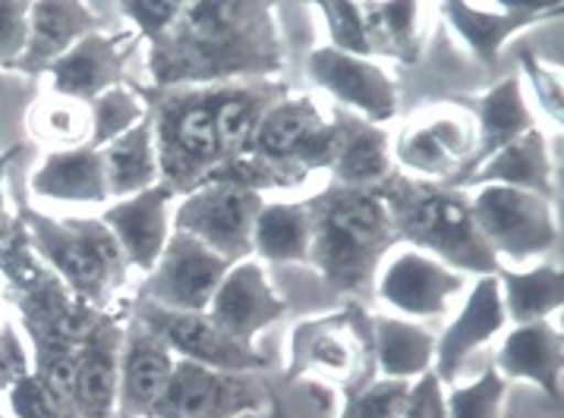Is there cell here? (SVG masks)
<instances>
[{
  "label": "cell",
  "instance_id": "cell-1",
  "mask_svg": "<svg viewBox=\"0 0 564 418\" xmlns=\"http://www.w3.org/2000/svg\"><path fill=\"white\" fill-rule=\"evenodd\" d=\"M284 66L274 7L262 0L183 3L174 29L149 44L152 86H230L271 79Z\"/></svg>",
  "mask_w": 564,
  "mask_h": 418
},
{
  "label": "cell",
  "instance_id": "cell-2",
  "mask_svg": "<svg viewBox=\"0 0 564 418\" xmlns=\"http://www.w3.org/2000/svg\"><path fill=\"white\" fill-rule=\"evenodd\" d=\"M306 201L313 215L310 267H316L332 293L362 306L376 293L384 255L398 245L384 198L376 189L325 186Z\"/></svg>",
  "mask_w": 564,
  "mask_h": 418
},
{
  "label": "cell",
  "instance_id": "cell-3",
  "mask_svg": "<svg viewBox=\"0 0 564 418\" xmlns=\"http://www.w3.org/2000/svg\"><path fill=\"white\" fill-rule=\"evenodd\" d=\"M388 205L394 240L430 255L457 274H496L501 262L476 230L470 193L448 183H426L401 170L376 189Z\"/></svg>",
  "mask_w": 564,
  "mask_h": 418
},
{
  "label": "cell",
  "instance_id": "cell-4",
  "mask_svg": "<svg viewBox=\"0 0 564 418\" xmlns=\"http://www.w3.org/2000/svg\"><path fill=\"white\" fill-rule=\"evenodd\" d=\"M29 242L47 271L86 306L108 311L117 289L127 284L130 264L113 233L98 218H47L45 211L20 208Z\"/></svg>",
  "mask_w": 564,
  "mask_h": 418
},
{
  "label": "cell",
  "instance_id": "cell-5",
  "mask_svg": "<svg viewBox=\"0 0 564 418\" xmlns=\"http://www.w3.org/2000/svg\"><path fill=\"white\" fill-rule=\"evenodd\" d=\"M215 95L218 86L152 88V95L142 91L155 127L161 183L177 196H189L205 186L208 176L225 164L215 132Z\"/></svg>",
  "mask_w": 564,
  "mask_h": 418
},
{
  "label": "cell",
  "instance_id": "cell-6",
  "mask_svg": "<svg viewBox=\"0 0 564 418\" xmlns=\"http://www.w3.org/2000/svg\"><path fill=\"white\" fill-rule=\"evenodd\" d=\"M313 377V381H338L344 396L366 387L376 377L372 359V333L369 315L362 306L340 308L328 318L300 321L291 337V359L284 369V384Z\"/></svg>",
  "mask_w": 564,
  "mask_h": 418
},
{
  "label": "cell",
  "instance_id": "cell-7",
  "mask_svg": "<svg viewBox=\"0 0 564 418\" xmlns=\"http://www.w3.org/2000/svg\"><path fill=\"white\" fill-rule=\"evenodd\" d=\"M470 211L479 237L498 262L501 255L511 262H530L562 242L555 205L533 193L508 186H476L470 189Z\"/></svg>",
  "mask_w": 564,
  "mask_h": 418
},
{
  "label": "cell",
  "instance_id": "cell-8",
  "mask_svg": "<svg viewBox=\"0 0 564 418\" xmlns=\"http://www.w3.org/2000/svg\"><path fill=\"white\" fill-rule=\"evenodd\" d=\"M269 381L177 359L164 394L149 418H243L265 413Z\"/></svg>",
  "mask_w": 564,
  "mask_h": 418
},
{
  "label": "cell",
  "instance_id": "cell-9",
  "mask_svg": "<svg viewBox=\"0 0 564 418\" xmlns=\"http://www.w3.org/2000/svg\"><path fill=\"white\" fill-rule=\"evenodd\" d=\"M127 315L161 337L167 350L186 362L234 374H265L271 369V359L256 346L234 340L227 330L215 324L208 311H164L133 299L127 306Z\"/></svg>",
  "mask_w": 564,
  "mask_h": 418
},
{
  "label": "cell",
  "instance_id": "cell-10",
  "mask_svg": "<svg viewBox=\"0 0 564 418\" xmlns=\"http://www.w3.org/2000/svg\"><path fill=\"white\" fill-rule=\"evenodd\" d=\"M262 205L265 198L259 193L208 183L181 198L171 223L174 230L189 233L225 262L237 264L252 255V227Z\"/></svg>",
  "mask_w": 564,
  "mask_h": 418
},
{
  "label": "cell",
  "instance_id": "cell-11",
  "mask_svg": "<svg viewBox=\"0 0 564 418\" xmlns=\"http://www.w3.org/2000/svg\"><path fill=\"white\" fill-rule=\"evenodd\" d=\"M230 267L234 264L205 249L203 242L174 230L159 264L142 277L135 299L164 311H208Z\"/></svg>",
  "mask_w": 564,
  "mask_h": 418
},
{
  "label": "cell",
  "instance_id": "cell-12",
  "mask_svg": "<svg viewBox=\"0 0 564 418\" xmlns=\"http://www.w3.org/2000/svg\"><path fill=\"white\" fill-rule=\"evenodd\" d=\"M306 73L322 91H328L338 105L354 110L366 123L382 127L391 117H398V82L384 66L369 57H354L325 44L306 57Z\"/></svg>",
  "mask_w": 564,
  "mask_h": 418
},
{
  "label": "cell",
  "instance_id": "cell-13",
  "mask_svg": "<svg viewBox=\"0 0 564 418\" xmlns=\"http://www.w3.org/2000/svg\"><path fill=\"white\" fill-rule=\"evenodd\" d=\"M467 286L464 274H457L430 255L404 249L379 271L376 293L384 306L394 308L406 318H442L457 299V293Z\"/></svg>",
  "mask_w": 564,
  "mask_h": 418
},
{
  "label": "cell",
  "instance_id": "cell-14",
  "mask_svg": "<svg viewBox=\"0 0 564 418\" xmlns=\"http://www.w3.org/2000/svg\"><path fill=\"white\" fill-rule=\"evenodd\" d=\"M139 42L135 32H91L83 42H76L67 54L51 64L47 82L54 95L76 98L91 105L105 91L123 86V66L133 54V44Z\"/></svg>",
  "mask_w": 564,
  "mask_h": 418
},
{
  "label": "cell",
  "instance_id": "cell-15",
  "mask_svg": "<svg viewBox=\"0 0 564 418\" xmlns=\"http://www.w3.org/2000/svg\"><path fill=\"white\" fill-rule=\"evenodd\" d=\"M505 328H508V315H505V302H501V286H498L496 274H486L476 280L460 311L452 318V324L435 340L432 374L442 384H454L457 374L470 362V355L501 337Z\"/></svg>",
  "mask_w": 564,
  "mask_h": 418
},
{
  "label": "cell",
  "instance_id": "cell-16",
  "mask_svg": "<svg viewBox=\"0 0 564 418\" xmlns=\"http://www.w3.org/2000/svg\"><path fill=\"white\" fill-rule=\"evenodd\" d=\"M123 333H127V308L123 311H111L76 346V372H73V406H76V418L117 416Z\"/></svg>",
  "mask_w": 564,
  "mask_h": 418
},
{
  "label": "cell",
  "instance_id": "cell-17",
  "mask_svg": "<svg viewBox=\"0 0 564 418\" xmlns=\"http://www.w3.org/2000/svg\"><path fill=\"white\" fill-rule=\"evenodd\" d=\"M208 315L234 340L256 346V337L288 315V302L274 293L265 267L256 258H247L227 271L208 306Z\"/></svg>",
  "mask_w": 564,
  "mask_h": 418
},
{
  "label": "cell",
  "instance_id": "cell-18",
  "mask_svg": "<svg viewBox=\"0 0 564 418\" xmlns=\"http://www.w3.org/2000/svg\"><path fill=\"white\" fill-rule=\"evenodd\" d=\"M174 198H177V193L159 183L139 196L113 201L101 218L105 227L113 233L127 264L142 271V274H149L159 264L161 252L174 233V223H171Z\"/></svg>",
  "mask_w": 564,
  "mask_h": 418
},
{
  "label": "cell",
  "instance_id": "cell-19",
  "mask_svg": "<svg viewBox=\"0 0 564 418\" xmlns=\"http://www.w3.org/2000/svg\"><path fill=\"white\" fill-rule=\"evenodd\" d=\"M438 13L474 51L479 64L496 66L501 44L511 35H518L520 29L562 16V3H489V0H479V3H438Z\"/></svg>",
  "mask_w": 564,
  "mask_h": 418
},
{
  "label": "cell",
  "instance_id": "cell-20",
  "mask_svg": "<svg viewBox=\"0 0 564 418\" xmlns=\"http://www.w3.org/2000/svg\"><path fill=\"white\" fill-rule=\"evenodd\" d=\"M174 362L177 355L167 350V343L127 315L123 355H120V391H117L113 418H149L171 381Z\"/></svg>",
  "mask_w": 564,
  "mask_h": 418
},
{
  "label": "cell",
  "instance_id": "cell-21",
  "mask_svg": "<svg viewBox=\"0 0 564 418\" xmlns=\"http://www.w3.org/2000/svg\"><path fill=\"white\" fill-rule=\"evenodd\" d=\"M13 302L20 311L25 340H51V343H67V346H79L91 330L111 315L76 299L54 274L29 286L25 293H17Z\"/></svg>",
  "mask_w": 564,
  "mask_h": 418
},
{
  "label": "cell",
  "instance_id": "cell-22",
  "mask_svg": "<svg viewBox=\"0 0 564 418\" xmlns=\"http://www.w3.org/2000/svg\"><path fill=\"white\" fill-rule=\"evenodd\" d=\"M564 337L552 321L511 328L496 352V372L505 381H527L540 387L555 406H562Z\"/></svg>",
  "mask_w": 564,
  "mask_h": 418
},
{
  "label": "cell",
  "instance_id": "cell-23",
  "mask_svg": "<svg viewBox=\"0 0 564 418\" xmlns=\"http://www.w3.org/2000/svg\"><path fill=\"white\" fill-rule=\"evenodd\" d=\"M448 186L470 193L476 186H508L520 193H533L555 205L558 186H555V170H552V157L545 148V135L540 130H530L520 135L518 142L505 145L489 161H482L470 174L454 176Z\"/></svg>",
  "mask_w": 564,
  "mask_h": 418
},
{
  "label": "cell",
  "instance_id": "cell-24",
  "mask_svg": "<svg viewBox=\"0 0 564 418\" xmlns=\"http://www.w3.org/2000/svg\"><path fill=\"white\" fill-rule=\"evenodd\" d=\"M98 32V16L79 0H39L29 3V44L17 73L39 76L57 64L69 47Z\"/></svg>",
  "mask_w": 564,
  "mask_h": 418
},
{
  "label": "cell",
  "instance_id": "cell-25",
  "mask_svg": "<svg viewBox=\"0 0 564 418\" xmlns=\"http://www.w3.org/2000/svg\"><path fill=\"white\" fill-rule=\"evenodd\" d=\"M470 113H474L476 120V152L470 157V164L460 174H470L482 161H489L492 154L501 152L505 145H511V142H518L520 135L536 130L533 110H530L527 98H523V79H520V73L505 76L482 98H476Z\"/></svg>",
  "mask_w": 564,
  "mask_h": 418
},
{
  "label": "cell",
  "instance_id": "cell-26",
  "mask_svg": "<svg viewBox=\"0 0 564 418\" xmlns=\"http://www.w3.org/2000/svg\"><path fill=\"white\" fill-rule=\"evenodd\" d=\"M288 95H291L288 86L278 82V79H252V82L218 86V95H215V132H218V145L225 152V161L249 152L262 117Z\"/></svg>",
  "mask_w": 564,
  "mask_h": 418
},
{
  "label": "cell",
  "instance_id": "cell-27",
  "mask_svg": "<svg viewBox=\"0 0 564 418\" xmlns=\"http://www.w3.org/2000/svg\"><path fill=\"white\" fill-rule=\"evenodd\" d=\"M32 196L54 198V201H76V205H105L108 198V179H105V161L101 148H69V152H51L42 167L29 179Z\"/></svg>",
  "mask_w": 564,
  "mask_h": 418
},
{
  "label": "cell",
  "instance_id": "cell-28",
  "mask_svg": "<svg viewBox=\"0 0 564 418\" xmlns=\"http://www.w3.org/2000/svg\"><path fill=\"white\" fill-rule=\"evenodd\" d=\"M328 174H332V186L379 189L384 179L394 174L388 130L344 113V142H340V152Z\"/></svg>",
  "mask_w": 564,
  "mask_h": 418
},
{
  "label": "cell",
  "instance_id": "cell-29",
  "mask_svg": "<svg viewBox=\"0 0 564 418\" xmlns=\"http://www.w3.org/2000/svg\"><path fill=\"white\" fill-rule=\"evenodd\" d=\"M372 333V359L376 372L391 381H416L432 372L435 359V333L423 324H413L394 315H369Z\"/></svg>",
  "mask_w": 564,
  "mask_h": 418
},
{
  "label": "cell",
  "instance_id": "cell-30",
  "mask_svg": "<svg viewBox=\"0 0 564 418\" xmlns=\"http://www.w3.org/2000/svg\"><path fill=\"white\" fill-rule=\"evenodd\" d=\"M105 161V179H108V198H133L161 183L159 152H155V127L152 113L139 120L133 130H127L111 145L101 148Z\"/></svg>",
  "mask_w": 564,
  "mask_h": 418
},
{
  "label": "cell",
  "instance_id": "cell-31",
  "mask_svg": "<svg viewBox=\"0 0 564 418\" xmlns=\"http://www.w3.org/2000/svg\"><path fill=\"white\" fill-rule=\"evenodd\" d=\"M313 215L310 201H265L252 227V252L271 264H310Z\"/></svg>",
  "mask_w": 564,
  "mask_h": 418
},
{
  "label": "cell",
  "instance_id": "cell-32",
  "mask_svg": "<svg viewBox=\"0 0 564 418\" xmlns=\"http://www.w3.org/2000/svg\"><path fill=\"white\" fill-rule=\"evenodd\" d=\"M496 280L501 286V302L508 324H536L549 321L552 311H562L564 306V274L558 264H536L530 271H511L498 267Z\"/></svg>",
  "mask_w": 564,
  "mask_h": 418
},
{
  "label": "cell",
  "instance_id": "cell-33",
  "mask_svg": "<svg viewBox=\"0 0 564 418\" xmlns=\"http://www.w3.org/2000/svg\"><path fill=\"white\" fill-rule=\"evenodd\" d=\"M369 54L416 64L423 54V3H360Z\"/></svg>",
  "mask_w": 564,
  "mask_h": 418
},
{
  "label": "cell",
  "instance_id": "cell-34",
  "mask_svg": "<svg viewBox=\"0 0 564 418\" xmlns=\"http://www.w3.org/2000/svg\"><path fill=\"white\" fill-rule=\"evenodd\" d=\"M325 120V113L318 110V105L310 98V95H288L281 98L274 108L262 117L259 130H256V139L249 145L247 154H256V157H265L271 164H291L296 145L316 130L318 123ZM296 170V167H294Z\"/></svg>",
  "mask_w": 564,
  "mask_h": 418
},
{
  "label": "cell",
  "instance_id": "cell-35",
  "mask_svg": "<svg viewBox=\"0 0 564 418\" xmlns=\"http://www.w3.org/2000/svg\"><path fill=\"white\" fill-rule=\"evenodd\" d=\"M29 132L51 152L83 148L91 142V105L47 91L29 108Z\"/></svg>",
  "mask_w": 564,
  "mask_h": 418
},
{
  "label": "cell",
  "instance_id": "cell-36",
  "mask_svg": "<svg viewBox=\"0 0 564 418\" xmlns=\"http://www.w3.org/2000/svg\"><path fill=\"white\" fill-rule=\"evenodd\" d=\"M391 157L398 167H404L406 176H416L426 183H452L454 176L460 174V164L435 139L426 117L416 123H406L398 135V142L391 145Z\"/></svg>",
  "mask_w": 564,
  "mask_h": 418
},
{
  "label": "cell",
  "instance_id": "cell-37",
  "mask_svg": "<svg viewBox=\"0 0 564 418\" xmlns=\"http://www.w3.org/2000/svg\"><path fill=\"white\" fill-rule=\"evenodd\" d=\"M149 105L142 91L117 86L91 101V148H105L127 130H133L139 120H145Z\"/></svg>",
  "mask_w": 564,
  "mask_h": 418
},
{
  "label": "cell",
  "instance_id": "cell-38",
  "mask_svg": "<svg viewBox=\"0 0 564 418\" xmlns=\"http://www.w3.org/2000/svg\"><path fill=\"white\" fill-rule=\"evenodd\" d=\"M505 394H508V381L496 369H486L470 384H454L445 394L448 418H498Z\"/></svg>",
  "mask_w": 564,
  "mask_h": 418
},
{
  "label": "cell",
  "instance_id": "cell-39",
  "mask_svg": "<svg viewBox=\"0 0 564 418\" xmlns=\"http://www.w3.org/2000/svg\"><path fill=\"white\" fill-rule=\"evenodd\" d=\"M413 381L372 377L366 387L340 399L338 418H401Z\"/></svg>",
  "mask_w": 564,
  "mask_h": 418
},
{
  "label": "cell",
  "instance_id": "cell-40",
  "mask_svg": "<svg viewBox=\"0 0 564 418\" xmlns=\"http://www.w3.org/2000/svg\"><path fill=\"white\" fill-rule=\"evenodd\" d=\"M316 10L322 13L325 29H328V47L372 61L360 3H316Z\"/></svg>",
  "mask_w": 564,
  "mask_h": 418
},
{
  "label": "cell",
  "instance_id": "cell-41",
  "mask_svg": "<svg viewBox=\"0 0 564 418\" xmlns=\"http://www.w3.org/2000/svg\"><path fill=\"white\" fill-rule=\"evenodd\" d=\"M120 16L133 22V32L139 38H145L149 44L161 42L174 22L181 20L183 3H155V0H123L117 3Z\"/></svg>",
  "mask_w": 564,
  "mask_h": 418
},
{
  "label": "cell",
  "instance_id": "cell-42",
  "mask_svg": "<svg viewBox=\"0 0 564 418\" xmlns=\"http://www.w3.org/2000/svg\"><path fill=\"white\" fill-rule=\"evenodd\" d=\"M520 64H523L520 79L530 82V91L536 95V101L542 105V110H545L555 123H562V73L552 69L545 61H540L533 51H523V54H520Z\"/></svg>",
  "mask_w": 564,
  "mask_h": 418
},
{
  "label": "cell",
  "instance_id": "cell-43",
  "mask_svg": "<svg viewBox=\"0 0 564 418\" xmlns=\"http://www.w3.org/2000/svg\"><path fill=\"white\" fill-rule=\"evenodd\" d=\"M7 399H10V413L17 418H64L61 403L51 396V391L32 372L23 374L7 391Z\"/></svg>",
  "mask_w": 564,
  "mask_h": 418
},
{
  "label": "cell",
  "instance_id": "cell-44",
  "mask_svg": "<svg viewBox=\"0 0 564 418\" xmlns=\"http://www.w3.org/2000/svg\"><path fill=\"white\" fill-rule=\"evenodd\" d=\"M29 44V3H0V69H17Z\"/></svg>",
  "mask_w": 564,
  "mask_h": 418
},
{
  "label": "cell",
  "instance_id": "cell-45",
  "mask_svg": "<svg viewBox=\"0 0 564 418\" xmlns=\"http://www.w3.org/2000/svg\"><path fill=\"white\" fill-rule=\"evenodd\" d=\"M32 372V359L23 346L17 324L0 321V394H7L23 374Z\"/></svg>",
  "mask_w": 564,
  "mask_h": 418
},
{
  "label": "cell",
  "instance_id": "cell-46",
  "mask_svg": "<svg viewBox=\"0 0 564 418\" xmlns=\"http://www.w3.org/2000/svg\"><path fill=\"white\" fill-rule=\"evenodd\" d=\"M401 418H448V406H445V384L432 372L420 374L410 384V396H406L404 416Z\"/></svg>",
  "mask_w": 564,
  "mask_h": 418
},
{
  "label": "cell",
  "instance_id": "cell-47",
  "mask_svg": "<svg viewBox=\"0 0 564 418\" xmlns=\"http://www.w3.org/2000/svg\"><path fill=\"white\" fill-rule=\"evenodd\" d=\"M17 152H20V148L0 154V245H3L7 233H10V230H13V223H17V218H10V211H7V193H3V170H7V164L17 157Z\"/></svg>",
  "mask_w": 564,
  "mask_h": 418
},
{
  "label": "cell",
  "instance_id": "cell-48",
  "mask_svg": "<svg viewBox=\"0 0 564 418\" xmlns=\"http://www.w3.org/2000/svg\"><path fill=\"white\" fill-rule=\"evenodd\" d=\"M259 418H291L288 416V409H284V403H281V394H274V387L269 384V403H265V413Z\"/></svg>",
  "mask_w": 564,
  "mask_h": 418
},
{
  "label": "cell",
  "instance_id": "cell-49",
  "mask_svg": "<svg viewBox=\"0 0 564 418\" xmlns=\"http://www.w3.org/2000/svg\"><path fill=\"white\" fill-rule=\"evenodd\" d=\"M259 416H262V413H259ZM259 416H243V418H259Z\"/></svg>",
  "mask_w": 564,
  "mask_h": 418
},
{
  "label": "cell",
  "instance_id": "cell-50",
  "mask_svg": "<svg viewBox=\"0 0 564 418\" xmlns=\"http://www.w3.org/2000/svg\"><path fill=\"white\" fill-rule=\"evenodd\" d=\"M0 418H3V413H0Z\"/></svg>",
  "mask_w": 564,
  "mask_h": 418
}]
</instances>
